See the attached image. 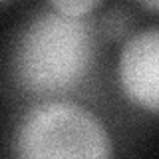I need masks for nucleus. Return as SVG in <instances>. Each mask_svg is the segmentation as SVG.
Here are the masks:
<instances>
[{"instance_id": "f257e3e1", "label": "nucleus", "mask_w": 159, "mask_h": 159, "mask_svg": "<svg viewBox=\"0 0 159 159\" xmlns=\"http://www.w3.org/2000/svg\"><path fill=\"white\" fill-rule=\"evenodd\" d=\"M96 46L93 28L84 16L44 10L28 20L16 40L14 76L26 92H64L88 76Z\"/></svg>"}, {"instance_id": "f03ea898", "label": "nucleus", "mask_w": 159, "mask_h": 159, "mask_svg": "<svg viewBox=\"0 0 159 159\" xmlns=\"http://www.w3.org/2000/svg\"><path fill=\"white\" fill-rule=\"evenodd\" d=\"M14 153L24 159H106L113 149L106 127L92 111L72 102H48L20 121Z\"/></svg>"}, {"instance_id": "7ed1b4c3", "label": "nucleus", "mask_w": 159, "mask_h": 159, "mask_svg": "<svg viewBox=\"0 0 159 159\" xmlns=\"http://www.w3.org/2000/svg\"><path fill=\"white\" fill-rule=\"evenodd\" d=\"M119 84L133 103L159 111V26L127 38L119 56Z\"/></svg>"}, {"instance_id": "20e7f679", "label": "nucleus", "mask_w": 159, "mask_h": 159, "mask_svg": "<svg viewBox=\"0 0 159 159\" xmlns=\"http://www.w3.org/2000/svg\"><path fill=\"white\" fill-rule=\"evenodd\" d=\"M131 26H133L131 14L121 6H116V8L107 10L103 20H102V32L106 34L107 38H113V40L125 38L127 32L131 30Z\"/></svg>"}, {"instance_id": "39448f33", "label": "nucleus", "mask_w": 159, "mask_h": 159, "mask_svg": "<svg viewBox=\"0 0 159 159\" xmlns=\"http://www.w3.org/2000/svg\"><path fill=\"white\" fill-rule=\"evenodd\" d=\"M102 0H50V4L54 6V10L68 16H86Z\"/></svg>"}, {"instance_id": "423d86ee", "label": "nucleus", "mask_w": 159, "mask_h": 159, "mask_svg": "<svg viewBox=\"0 0 159 159\" xmlns=\"http://www.w3.org/2000/svg\"><path fill=\"white\" fill-rule=\"evenodd\" d=\"M139 2L149 10H159V0H139Z\"/></svg>"}, {"instance_id": "0eeeda50", "label": "nucleus", "mask_w": 159, "mask_h": 159, "mask_svg": "<svg viewBox=\"0 0 159 159\" xmlns=\"http://www.w3.org/2000/svg\"><path fill=\"white\" fill-rule=\"evenodd\" d=\"M0 2H2V0H0Z\"/></svg>"}]
</instances>
